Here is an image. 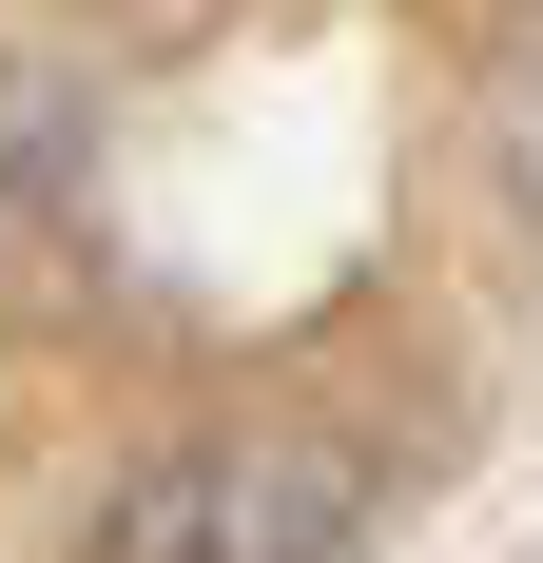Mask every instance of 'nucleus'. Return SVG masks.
<instances>
[{
    "label": "nucleus",
    "instance_id": "1",
    "mask_svg": "<svg viewBox=\"0 0 543 563\" xmlns=\"http://www.w3.org/2000/svg\"><path fill=\"white\" fill-rule=\"evenodd\" d=\"M350 544H369V466L330 428H214L136 466L78 563H350Z\"/></svg>",
    "mask_w": 543,
    "mask_h": 563
}]
</instances>
